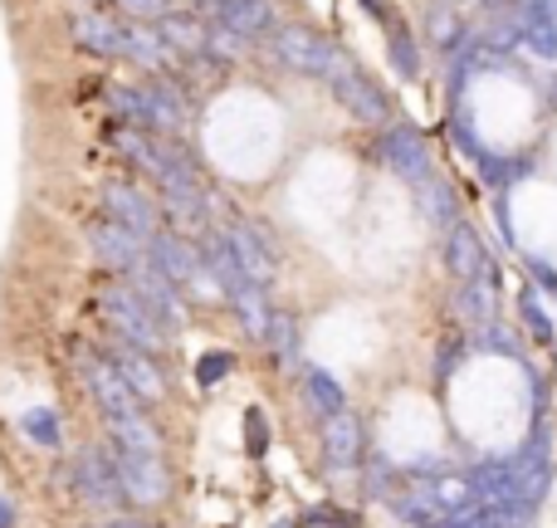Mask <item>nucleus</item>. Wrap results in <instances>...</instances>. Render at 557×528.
Listing matches in <instances>:
<instances>
[{"label": "nucleus", "mask_w": 557, "mask_h": 528, "mask_svg": "<svg viewBox=\"0 0 557 528\" xmlns=\"http://www.w3.org/2000/svg\"><path fill=\"white\" fill-rule=\"evenodd\" d=\"M474 172H480V182L499 196V192H509V186L529 182L539 167H533L529 152H494V147H484V152L474 157Z\"/></svg>", "instance_id": "obj_20"}, {"label": "nucleus", "mask_w": 557, "mask_h": 528, "mask_svg": "<svg viewBox=\"0 0 557 528\" xmlns=\"http://www.w3.org/2000/svg\"><path fill=\"white\" fill-rule=\"evenodd\" d=\"M221 235H225V245H231L235 265L245 269V279L260 284V288H270L278 279V255H274L270 235H264L260 225H250V221H225Z\"/></svg>", "instance_id": "obj_10"}, {"label": "nucleus", "mask_w": 557, "mask_h": 528, "mask_svg": "<svg viewBox=\"0 0 557 528\" xmlns=\"http://www.w3.org/2000/svg\"><path fill=\"white\" fill-rule=\"evenodd\" d=\"M206 29H211V20L196 15V10H166L162 20H157V35L166 39V49H172L176 59H191L206 49Z\"/></svg>", "instance_id": "obj_21"}, {"label": "nucleus", "mask_w": 557, "mask_h": 528, "mask_svg": "<svg viewBox=\"0 0 557 528\" xmlns=\"http://www.w3.org/2000/svg\"><path fill=\"white\" fill-rule=\"evenodd\" d=\"M127 284L137 288V298H143L147 308H152L157 314V323L166 328V333H176V328H186V314H191V308H186V294H182V284H172V279L162 274V269H157L152 260H143L133 269V274H127Z\"/></svg>", "instance_id": "obj_11"}, {"label": "nucleus", "mask_w": 557, "mask_h": 528, "mask_svg": "<svg viewBox=\"0 0 557 528\" xmlns=\"http://www.w3.org/2000/svg\"><path fill=\"white\" fill-rule=\"evenodd\" d=\"M441 260L450 269L460 284H470V279H480V284H494L499 288V260H494L490 241L480 235V225H470L460 216L455 225H445V245H441Z\"/></svg>", "instance_id": "obj_6"}, {"label": "nucleus", "mask_w": 557, "mask_h": 528, "mask_svg": "<svg viewBox=\"0 0 557 528\" xmlns=\"http://www.w3.org/2000/svg\"><path fill=\"white\" fill-rule=\"evenodd\" d=\"M98 201H103V216H108V221H117V225H127V231H137L143 241L162 231V206H157L137 182H127V176H108L103 192H98Z\"/></svg>", "instance_id": "obj_7"}, {"label": "nucleus", "mask_w": 557, "mask_h": 528, "mask_svg": "<svg viewBox=\"0 0 557 528\" xmlns=\"http://www.w3.org/2000/svg\"><path fill=\"white\" fill-rule=\"evenodd\" d=\"M494 221H499V235L504 245H513V216H509V192L494 196Z\"/></svg>", "instance_id": "obj_44"}, {"label": "nucleus", "mask_w": 557, "mask_h": 528, "mask_svg": "<svg viewBox=\"0 0 557 528\" xmlns=\"http://www.w3.org/2000/svg\"><path fill=\"white\" fill-rule=\"evenodd\" d=\"M298 524H308V528H357V514L333 509V504H313V509H308Z\"/></svg>", "instance_id": "obj_41"}, {"label": "nucleus", "mask_w": 557, "mask_h": 528, "mask_svg": "<svg viewBox=\"0 0 557 528\" xmlns=\"http://www.w3.org/2000/svg\"><path fill=\"white\" fill-rule=\"evenodd\" d=\"M470 347H474V353H499V357H513V363H523V343L513 337L509 323H499V318L470 328Z\"/></svg>", "instance_id": "obj_30"}, {"label": "nucleus", "mask_w": 557, "mask_h": 528, "mask_svg": "<svg viewBox=\"0 0 557 528\" xmlns=\"http://www.w3.org/2000/svg\"><path fill=\"white\" fill-rule=\"evenodd\" d=\"M78 5H98V0H78Z\"/></svg>", "instance_id": "obj_49"}, {"label": "nucleus", "mask_w": 557, "mask_h": 528, "mask_svg": "<svg viewBox=\"0 0 557 528\" xmlns=\"http://www.w3.org/2000/svg\"><path fill=\"white\" fill-rule=\"evenodd\" d=\"M74 490L84 494L88 504H98V509H113V504H123V480H117V461L108 445H84V451L74 455Z\"/></svg>", "instance_id": "obj_9"}, {"label": "nucleus", "mask_w": 557, "mask_h": 528, "mask_svg": "<svg viewBox=\"0 0 557 528\" xmlns=\"http://www.w3.org/2000/svg\"><path fill=\"white\" fill-rule=\"evenodd\" d=\"M123 59L137 64L143 74H172L176 54L166 49V39L157 35V25H143V20H123Z\"/></svg>", "instance_id": "obj_19"}, {"label": "nucleus", "mask_w": 557, "mask_h": 528, "mask_svg": "<svg viewBox=\"0 0 557 528\" xmlns=\"http://www.w3.org/2000/svg\"><path fill=\"white\" fill-rule=\"evenodd\" d=\"M304 396H308V406H313L318 416H333V412H343L347 406L343 382H337L327 367H304Z\"/></svg>", "instance_id": "obj_27"}, {"label": "nucleus", "mask_w": 557, "mask_h": 528, "mask_svg": "<svg viewBox=\"0 0 557 528\" xmlns=\"http://www.w3.org/2000/svg\"><path fill=\"white\" fill-rule=\"evenodd\" d=\"M401 475H406V470H396V465L382 461V455H372V465H367V484H372L376 500H392L396 484H401Z\"/></svg>", "instance_id": "obj_39"}, {"label": "nucleus", "mask_w": 557, "mask_h": 528, "mask_svg": "<svg viewBox=\"0 0 557 528\" xmlns=\"http://www.w3.org/2000/svg\"><path fill=\"white\" fill-rule=\"evenodd\" d=\"M264 347L274 353L278 367H294L298 363V323L288 314H274L270 318V333H264Z\"/></svg>", "instance_id": "obj_32"}, {"label": "nucleus", "mask_w": 557, "mask_h": 528, "mask_svg": "<svg viewBox=\"0 0 557 528\" xmlns=\"http://www.w3.org/2000/svg\"><path fill=\"white\" fill-rule=\"evenodd\" d=\"M519 318H523V328H529V337L539 347H557V328H553V314H548V304H543V294L523 279V288H519Z\"/></svg>", "instance_id": "obj_28"}, {"label": "nucleus", "mask_w": 557, "mask_h": 528, "mask_svg": "<svg viewBox=\"0 0 557 528\" xmlns=\"http://www.w3.org/2000/svg\"><path fill=\"white\" fill-rule=\"evenodd\" d=\"M455 318H460L465 328H480V323H490V318H499V288L480 284V279L460 284L455 288Z\"/></svg>", "instance_id": "obj_26"}, {"label": "nucleus", "mask_w": 557, "mask_h": 528, "mask_svg": "<svg viewBox=\"0 0 557 528\" xmlns=\"http://www.w3.org/2000/svg\"><path fill=\"white\" fill-rule=\"evenodd\" d=\"M196 15L235 29V35H245L250 45L255 39H270V29L278 25L274 0H196Z\"/></svg>", "instance_id": "obj_12"}, {"label": "nucleus", "mask_w": 557, "mask_h": 528, "mask_svg": "<svg viewBox=\"0 0 557 528\" xmlns=\"http://www.w3.org/2000/svg\"><path fill=\"white\" fill-rule=\"evenodd\" d=\"M245 49H250V39L211 20V29H206V54H215V59H225V64H235V59H245Z\"/></svg>", "instance_id": "obj_36"}, {"label": "nucleus", "mask_w": 557, "mask_h": 528, "mask_svg": "<svg viewBox=\"0 0 557 528\" xmlns=\"http://www.w3.org/2000/svg\"><path fill=\"white\" fill-rule=\"evenodd\" d=\"M225 304L235 308V318H240V328L255 337V343H264V333H270V318H274V308H270V288H260V284H240V288H231L225 294Z\"/></svg>", "instance_id": "obj_23"}, {"label": "nucleus", "mask_w": 557, "mask_h": 528, "mask_svg": "<svg viewBox=\"0 0 557 528\" xmlns=\"http://www.w3.org/2000/svg\"><path fill=\"white\" fill-rule=\"evenodd\" d=\"M20 431H25L39 451H59V445H64V421H59L54 406H29V412L20 416Z\"/></svg>", "instance_id": "obj_31"}, {"label": "nucleus", "mask_w": 557, "mask_h": 528, "mask_svg": "<svg viewBox=\"0 0 557 528\" xmlns=\"http://www.w3.org/2000/svg\"><path fill=\"white\" fill-rule=\"evenodd\" d=\"M411 192H416V201H421V216L431 225H441V231H445V225L460 221V196H455V186L445 182V172L425 176V182L411 186Z\"/></svg>", "instance_id": "obj_24"}, {"label": "nucleus", "mask_w": 557, "mask_h": 528, "mask_svg": "<svg viewBox=\"0 0 557 528\" xmlns=\"http://www.w3.org/2000/svg\"><path fill=\"white\" fill-rule=\"evenodd\" d=\"M513 455H519V461H553V421L548 416H533L529 441H523Z\"/></svg>", "instance_id": "obj_37"}, {"label": "nucleus", "mask_w": 557, "mask_h": 528, "mask_svg": "<svg viewBox=\"0 0 557 528\" xmlns=\"http://www.w3.org/2000/svg\"><path fill=\"white\" fill-rule=\"evenodd\" d=\"M270 54L288 69V74L323 78V84H327V78L343 69L347 49L337 45V39H327L323 29H313V25H298V20H278V25L270 29Z\"/></svg>", "instance_id": "obj_1"}, {"label": "nucleus", "mask_w": 557, "mask_h": 528, "mask_svg": "<svg viewBox=\"0 0 557 528\" xmlns=\"http://www.w3.org/2000/svg\"><path fill=\"white\" fill-rule=\"evenodd\" d=\"M513 35H519V49L539 59H557V0H513L509 5Z\"/></svg>", "instance_id": "obj_14"}, {"label": "nucleus", "mask_w": 557, "mask_h": 528, "mask_svg": "<svg viewBox=\"0 0 557 528\" xmlns=\"http://www.w3.org/2000/svg\"><path fill=\"white\" fill-rule=\"evenodd\" d=\"M123 20H143V25H157V20L172 10V0H113Z\"/></svg>", "instance_id": "obj_40"}, {"label": "nucleus", "mask_w": 557, "mask_h": 528, "mask_svg": "<svg viewBox=\"0 0 557 528\" xmlns=\"http://www.w3.org/2000/svg\"><path fill=\"white\" fill-rule=\"evenodd\" d=\"M270 528H304V524H298V519H274Z\"/></svg>", "instance_id": "obj_48"}, {"label": "nucleus", "mask_w": 557, "mask_h": 528, "mask_svg": "<svg viewBox=\"0 0 557 528\" xmlns=\"http://www.w3.org/2000/svg\"><path fill=\"white\" fill-rule=\"evenodd\" d=\"M108 435H113V451H143V455H162V431L147 421V406L143 412H123V416H108Z\"/></svg>", "instance_id": "obj_22"}, {"label": "nucleus", "mask_w": 557, "mask_h": 528, "mask_svg": "<svg viewBox=\"0 0 557 528\" xmlns=\"http://www.w3.org/2000/svg\"><path fill=\"white\" fill-rule=\"evenodd\" d=\"M103 528H152V524H143V519H113V524H103Z\"/></svg>", "instance_id": "obj_47"}, {"label": "nucleus", "mask_w": 557, "mask_h": 528, "mask_svg": "<svg viewBox=\"0 0 557 528\" xmlns=\"http://www.w3.org/2000/svg\"><path fill=\"white\" fill-rule=\"evenodd\" d=\"M441 528H499V514L490 509V504H480L474 500L470 509H460V514H450V519H445Z\"/></svg>", "instance_id": "obj_42"}, {"label": "nucleus", "mask_w": 557, "mask_h": 528, "mask_svg": "<svg viewBox=\"0 0 557 528\" xmlns=\"http://www.w3.org/2000/svg\"><path fill=\"white\" fill-rule=\"evenodd\" d=\"M88 245H94L98 265H108L113 274H133V269L147 260V241H143V235L127 231V225H117V221H108V216L88 225Z\"/></svg>", "instance_id": "obj_15"}, {"label": "nucleus", "mask_w": 557, "mask_h": 528, "mask_svg": "<svg viewBox=\"0 0 557 528\" xmlns=\"http://www.w3.org/2000/svg\"><path fill=\"white\" fill-rule=\"evenodd\" d=\"M382 35H386V59H392V74L406 78V84H416V78H421V39H416V29L406 25V20H392Z\"/></svg>", "instance_id": "obj_25"}, {"label": "nucleus", "mask_w": 557, "mask_h": 528, "mask_svg": "<svg viewBox=\"0 0 557 528\" xmlns=\"http://www.w3.org/2000/svg\"><path fill=\"white\" fill-rule=\"evenodd\" d=\"M103 357L117 367V372H123V382L133 386V396H137L143 406L166 402V377H162V367H157L152 353H143V347H133V343H123V337H113Z\"/></svg>", "instance_id": "obj_13"}, {"label": "nucleus", "mask_w": 557, "mask_h": 528, "mask_svg": "<svg viewBox=\"0 0 557 528\" xmlns=\"http://www.w3.org/2000/svg\"><path fill=\"white\" fill-rule=\"evenodd\" d=\"M84 382H88V392H94V402H98V412H103V416L143 412V402L133 396V386L123 382V372H117L108 357L84 353Z\"/></svg>", "instance_id": "obj_17"}, {"label": "nucleus", "mask_w": 557, "mask_h": 528, "mask_svg": "<svg viewBox=\"0 0 557 528\" xmlns=\"http://www.w3.org/2000/svg\"><path fill=\"white\" fill-rule=\"evenodd\" d=\"M231 372H235V353H225V347H211V353L196 357V386H206V392L221 386Z\"/></svg>", "instance_id": "obj_35"}, {"label": "nucleus", "mask_w": 557, "mask_h": 528, "mask_svg": "<svg viewBox=\"0 0 557 528\" xmlns=\"http://www.w3.org/2000/svg\"><path fill=\"white\" fill-rule=\"evenodd\" d=\"M98 308L108 314V328H113V337H123V343H133V347H143V353H162L166 347V328L157 323V314L137 298V288L133 284H103L98 288Z\"/></svg>", "instance_id": "obj_4"}, {"label": "nucleus", "mask_w": 557, "mask_h": 528, "mask_svg": "<svg viewBox=\"0 0 557 528\" xmlns=\"http://www.w3.org/2000/svg\"><path fill=\"white\" fill-rule=\"evenodd\" d=\"M470 353H474V347H470V337H465V333L441 337V347H435V382H450V377L465 367V357H470Z\"/></svg>", "instance_id": "obj_33"}, {"label": "nucleus", "mask_w": 557, "mask_h": 528, "mask_svg": "<svg viewBox=\"0 0 557 528\" xmlns=\"http://www.w3.org/2000/svg\"><path fill=\"white\" fill-rule=\"evenodd\" d=\"M0 528H15V504L0 494Z\"/></svg>", "instance_id": "obj_46"}, {"label": "nucleus", "mask_w": 557, "mask_h": 528, "mask_svg": "<svg viewBox=\"0 0 557 528\" xmlns=\"http://www.w3.org/2000/svg\"><path fill=\"white\" fill-rule=\"evenodd\" d=\"M245 451H250V461H264V455H270V416H264L260 406L245 412Z\"/></svg>", "instance_id": "obj_38"}, {"label": "nucleus", "mask_w": 557, "mask_h": 528, "mask_svg": "<svg viewBox=\"0 0 557 528\" xmlns=\"http://www.w3.org/2000/svg\"><path fill=\"white\" fill-rule=\"evenodd\" d=\"M445 133H450V143H455V147H460V152H465V157H470V162H474V157H480V152H484V143H480V137H474V123H470V108H465V103H455V108H450V113H445Z\"/></svg>", "instance_id": "obj_34"}, {"label": "nucleus", "mask_w": 557, "mask_h": 528, "mask_svg": "<svg viewBox=\"0 0 557 528\" xmlns=\"http://www.w3.org/2000/svg\"><path fill=\"white\" fill-rule=\"evenodd\" d=\"M523 269H529V284L539 288V294H548V298H557V269L548 265V260H539V255H523Z\"/></svg>", "instance_id": "obj_43"}, {"label": "nucleus", "mask_w": 557, "mask_h": 528, "mask_svg": "<svg viewBox=\"0 0 557 528\" xmlns=\"http://www.w3.org/2000/svg\"><path fill=\"white\" fill-rule=\"evenodd\" d=\"M362 455H367L362 421H357L347 406H343V412H333V416H323V461H327V470L347 475V470H357V465H362Z\"/></svg>", "instance_id": "obj_16"}, {"label": "nucleus", "mask_w": 557, "mask_h": 528, "mask_svg": "<svg viewBox=\"0 0 557 528\" xmlns=\"http://www.w3.org/2000/svg\"><path fill=\"white\" fill-rule=\"evenodd\" d=\"M327 88H333V98H337V103H343L362 127H386V123L396 118L392 94H386V88L376 84V78L367 74V69L357 64L352 54L343 59V69H337L333 78H327Z\"/></svg>", "instance_id": "obj_5"}, {"label": "nucleus", "mask_w": 557, "mask_h": 528, "mask_svg": "<svg viewBox=\"0 0 557 528\" xmlns=\"http://www.w3.org/2000/svg\"><path fill=\"white\" fill-rule=\"evenodd\" d=\"M357 5H362V15H367V20H376V25H382V29H386V25H392V20H396L386 0H357Z\"/></svg>", "instance_id": "obj_45"}, {"label": "nucleus", "mask_w": 557, "mask_h": 528, "mask_svg": "<svg viewBox=\"0 0 557 528\" xmlns=\"http://www.w3.org/2000/svg\"><path fill=\"white\" fill-rule=\"evenodd\" d=\"M108 451H113V445H108ZM113 461H117V480H123V500L143 504V509L166 504V494H172V470L162 465V455L113 451Z\"/></svg>", "instance_id": "obj_8"}, {"label": "nucleus", "mask_w": 557, "mask_h": 528, "mask_svg": "<svg viewBox=\"0 0 557 528\" xmlns=\"http://www.w3.org/2000/svg\"><path fill=\"white\" fill-rule=\"evenodd\" d=\"M103 103H108V113H113V123L147 127V98H143V84H108Z\"/></svg>", "instance_id": "obj_29"}, {"label": "nucleus", "mask_w": 557, "mask_h": 528, "mask_svg": "<svg viewBox=\"0 0 557 528\" xmlns=\"http://www.w3.org/2000/svg\"><path fill=\"white\" fill-rule=\"evenodd\" d=\"M372 157L386 167L392 176H401L406 186H421L425 176H435V152L425 143V133L411 123V118H392L386 127H376V143H372Z\"/></svg>", "instance_id": "obj_2"}, {"label": "nucleus", "mask_w": 557, "mask_h": 528, "mask_svg": "<svg viewBox=\"0 0 557 528\" xmlns=\"http://www.w3.org/2000/svg\"><path fill=\"white\" fill-rule=\"evenodd\" d=\"M69 35H74V45L84 49V54L123 59V20H113L108 10H74Z\"/></svg>", "instance_id": "obj_18"}, {"label": "nucleus", "mask_w": 557, "mask_h": 528, "mask_svg": "<svg viewBox=\"0 0 557 528\" xmlns=\"http://www.w3.org/2000/svg\"><path fill=\"white\" fill-rule=\"evenodd\" d=\"M147 260L162 269L172 284H182V294H191V298H215L221 294V284H215V274L206 269L201 245H196L191 235H176V231L147 235Z\"/></svg>", "instance_id": "obj_3"}]
</instances>
